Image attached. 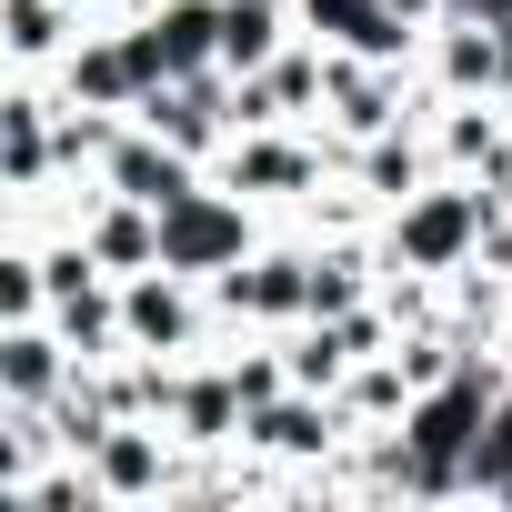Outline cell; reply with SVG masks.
I'll use <instances>...</instances> for the list:
<instances>
[{"instance_id": "6da1fadb", "label": "cell", "mask_w": 512, "mask_h": 512, "mask_svg": "<svg viewBox=\"0 0 512 512\" xmlns=\"http://www.w3.org/2000/svg\"><path fill=\"white\" fill-rule=\"evenodd\" d=\"M492 201H512V191H492V181H462V171H442V181H422L412 201H392L382 211V272H432V282H452L472 251H482V221H492Z\"/></svg>"}, {"instance_id": "7a4b0ae2", "label": "cell", "mask_w": 512, "mask_h": 512, "mask_svg": "<svg viewBox=\"0 0 512 512\" xmlns=\"http://www.w3.org/2000/svg\"><path fill=\"white\" fill-rule=\"evenodd\" d=\"M272 231H262V201H241L231 181H201V191H181L171 211H161V262L171 272H191V282H211V272H231V262H251Z\"/></svg>"}, {"instance_id": "3957f363", "label": "cell", "mask_w": 512, "mask_h": 512, "mask_svg": "<svg viewBox=\"0 0 512 512\" xmlns=\"http://www.w3.org/2000/svg\"><path fill=\"white\" fill-rule=\"evenodd\" d=\"M211 181V161H191L181 141H161L151 121H121V141L101 151V191H121V201H151V211H171L181 191H201Z\"/></svg>"}, {"instance_id": "277c9868", "label": "cell", "mask_w": 512, "mask_h": 512, "mask_svg": "<svg viewBox=\"0 0 512 512\" xmlns=\"http://www.w3.org/2000/svg\"><path fill=\"white\" fill-rule=\"evenodd\" d=\"M422 81H432L442 101H502V31L442 11L432 41H422Z\"/></svg>"}, {"instance_id": "5b68a950", "label": "cell", "mask_w": 512, "mask_h": 512, "mask_svg": "<svg viewBox=\"0 0 512 512\" xmlns=\"http://www.w3.org/2000/svg\"><path fill=\"white\" fill-rule=\"evenodd\" d=\"M241 422H251V402H241L231 362H221V352L181 362V392H171V432H181L191 452H231V442H241Z\"/></svg>"}, {"instance_id": "8992f818", "label": "cell", "mask_w": 512, "mask_h": 512, "mask_svg": "<svg viewBox=\"0 0 512 512\" xmlns=\"http://www.w3.org/2000/svg\"><path fill=\"white\" fill-rule=\"evenodd\" d=\"M81 372V352L61 342V322H0V402H61Z\"/></svg>"}, {"instance_id": "52a82bcc", "label": "cell", "mask_w": 512, "mask_h": 512, "mask_svg": "<svg viewBox=\"0 0 512 512\" xmlns=\"http://www.w3.org/2000/svg\"><path fill=\"white\" fill-rule=\"evenodd\" d=\"M81 31H91L81 0H0V61L11 71H61Z\"/></svg>"}, {"instance_id": "ba28073f", "label": "cell", "mask_w": 512, "mask_h": 512, "mask_svg": "<svg viewBox=\"0 0 512 512\" xmlns=\"http://www.w3.org/2000/svg\"><path fill=\"white\" fill-rule=\"evenodd\" d=\"M352 181L392 211V201H412L422 181H442V151H432V121H402V131H382V141H352Z\"/></svg>"}, {"instance_id": "9c48e42d", "label": "cell", "mask_w": 512, "mask_h": 512, "mask_svg": "<svg viewBox=\"0 0 512 512\" xmlns=\"http://www.w3.org/2000/svg\"><path fill=\"white\" fill-rule=\"evenodd\" d=\"M81 241L101 251V272H121V282H131V272H151V262H161V211H151V201L101 191V201H91V221H81Z\"/></svg>"}, {"instance_id": "30bf717a", "label": "cell", "mask_w": 512, "mask_h": 512, "mask_svg": "<svg viewBox=\"0 0 512 512\" xmlns=\"http://www.w3.org/2000/svg\"><path fill=\"white\" fill-rule=\"evenodd\" d=\"M332 402L352 412V432H392V422L412 412V372H402L392 352H372V362H352V382H342Z\"/></svg>"}, {"instance_id": "8fae6325", "label": "cell", "mask_w": 512, "mask_h": 512, "mask_svg": "<svg viewBox=\"0 0 512 512\" xmlns=\"http://www.w3.org/2000/svg\"><path fill=\"white\" fill-rule=\"evenodd\" d=\"M462 502H512V382H502V402H492V422L462 462Z\"/></svg>"}, {"instance_id": "7c38bea8", "label": "cell", "mask_w": 512, "mask_h": 512, "mask_svg": "<svg viewBox=\"0 0 512 512\" xmlns=\"http://www.w3.org/2000/svg\"><path fill=\"white\" fill-rule=\"evenodd\" d=\"M292 11H302V31H312V41H342V31L372 11V0H292Z\"/></svg>"}, {"instance_id": "4fadbf2b", "label": "cell", "mask_w": 512, "mask_h": 512, "mask_svg": "<svg viewBox=\"0 0 512 512\" xmlns=\"http://www.w3.org/2000/svg\"><path fill=\"white\" fill-rule=\"evenodd\" d=\"M392 11H402V21H422V31H432V21H442V11H452V0H392Z\"/></svg>"}]
</instances>
